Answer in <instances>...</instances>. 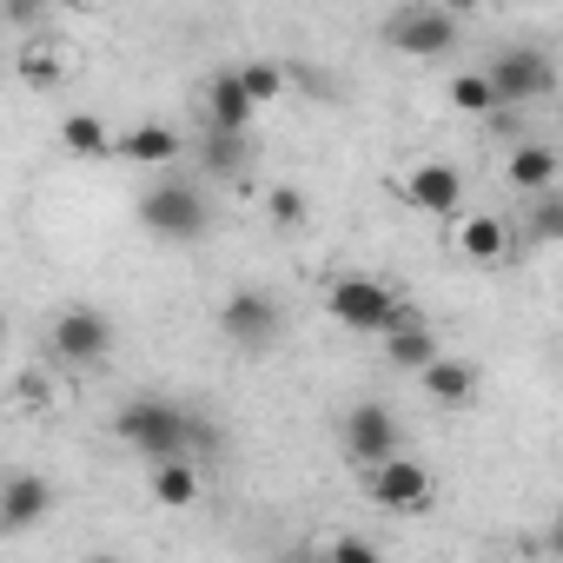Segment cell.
<instances>
[{"label":"cell","instance_id":"6da1fadb","mask_svg":"<svg viewBox=\"0 0 563 563\" xmlns=\"http://www.w3.org/2000/svg\"><path fill=\"white\" fill-rule=\"evenodd\" d=\"M113 438L126 451H140L146 464H173V457H192L199 444H219V431L206 418H192L186 405L173 398H133L113 411Z\"/></svg>","mask_w":563,"mask_h":563},{"label":"cell","instance_id":"484cf974","mask_svg":"<svg viewBox=\"0 0 563 563\" xmlns=\"http://www.w3.org/2000/svg\"><path fill=\"white\" fill-rule=\"evenodd\" d=\"M21 74H27V80H41V87H47V80H60V60H47V47H34V54H27V60H21Z\"/></svg>","mask_w":563,"mask_h":563},{"label":"cell","instance_id":"d6986e66","mask_svg":"<svg viewBox=\"0 0 563 563\" xmlns=\"http://www.w3.org/2000/svg\"><path fill=\"white\" fill-rule=\"evenodd\" d=\"M153 497H159L166 510H192V504H199V464H192V457L153 464Z\"/></svg>","mask_w":563,"mask_h":563},{"label":"cell","instance_id":"83f0119b","mask_svg":"<svg viewBox=\"0 0 563 563\" xmlns=\"http://www.w3.org/2000/svg\"><path fill=\"white\" fill-rule=\"evenodd\" d=\"M543 550H550V556H563V517H556V523L543 530Z\"/></svg>","mask_w":563,"mask_h":563},{"label":"cell","instance_id":"5bb4252c","mask_svg":"<svg viewBox=\"0 0 563 563\" xmlns=\"http://www.w3.org/2000/svg\"><path fill=\"white\" fill-rule=\"evenodd\" d=\"M457 252H464L471 265H504V258H510V225H504V212H464V219H457Z\"/></svg>","mask_w":563,"mask_h":563},{"label":"cell","instance_id":"f546056e","mask_svg":"<svg viewBox=\"0 0 563 563\" xmlns=\"http://www.w3.org/2000/svg\"><path fill=\"white\" fill-rule=\"evenodd\" d=\"M306 563H332V556H306Z\"/></svg>","mask_w":563,"mask_h":563},{"label":"cell","instance_id":"603a6c76","mask_svg":"<svg viewBox=\"0 0 563 563\" xmlns=\"http://www.w3.org/2000/svg\"><path fill=\"white\" fill-rule=\"evenodd\" d=\"M306 212H312V199H306L299 186H265V219H272L278 232H299Z\"/></svg>","mask_w":563,"mask_h":563},{"label":"cell","instance_id":"e0dca14e","mask_svg":"<svg viewBox=\"0 0 563 563\" xmlns=\"http://www.w3.org/2000/svg\"><path fill=\"white\" fill-rule=\"evenodd\" d=\"M385 358H391L398 372H418V378H424V372L444 358V345H438V332H431L424 319H411L405 332H391V339H385Z\"/></svg>","mask_w":563,"mask_h":563},{"label":"cell","instance_id":"4316f807","mask_svg":"<svg viewBox=\"0 0 563 563\" xmlns=\"http://www.w3.org/2000/svg\"><path fill=\"white\" fill-rule=\"evenodd\" d=\"M34 21H41L34 0H8V27H34Z\"/></svg>","mask_w":563,"mask_h":563},{"label":"cell","instance_id":"ac0fdd59","mask_svg":"<svg viewBox=\"0 0 563 563\" xmlns=\"http://www.w3.org/2000/svg\"><path fill=\"white\" fill-rule=\"evenodd\" d=\"M60 146H67L74 159H107V153H120V140L107 133L100 113H67V120H60Z\"/></svg>","mask_w":563,"mask_h":563},{"label":"cell","instance_id":"9a60e30c","mask_svg":"<svg viewBox=\"0 0 563 563\" xmlns=\"http://www.w3.org/2000/svg\"><path fill=\"white\" fill-rule=\"evenodd\" d=\"M179 153H186V140H179L173 126L140 120L133 133H120V153H113V159H126V166H173Z\"/></svg>","mask_w":563,"mask_h":563},{"label":"cell","instance_id":"8fae6325","mask_svg":"<svg viewBox=\"0 0 563 563\" xmlns=\"http://www.w3.org/2000/svg\"><path fill=\"white\" fill-rule=\"evenodd\" d=\"M252 120H258V107H252V93H245V80H239V67H219L212 80H206V126L212 133H252Z\"/></svg>","mask_w":563,"mask_h":563},{"label":"cell","instance_id":"7c38bea8","mask_svg":"<svg viewBox=\"0 0 563 563\" xmlns=\"http://www.w3.org/2000/svg\"><path fill=\"white\" fill-rule=\"evenodd\" d=\"M54 510V484L47 477H34V471H14L8 484H0V530H34L41 517Z\"/></svg>","mask_w":563,"mask_h":563},{"label":"cell","instance_id":"9c48e42d","mask_svg":"<svg viewBox=\"0 0 563 563\" xmlns=\"http://www.w3.org/2000/svg\"><path fill=\"white\" fill-rule=\"evenodd\" d=\"M339 438H345V451L365 464V471H378V464H391L398 457V418H391V405H352L345 418H339Z\"/></svg>","mask_w":563,"mask_h":563},{"label":"cell","instance_id":"f1b7e54d","mask_svg":"<svg viewBox=\"0 0 563 563\" xmlns=\"http://www.w3.org/2000/svg\"><path fill=\"white\" fill-rule=\"evenodd\" d=\"M93 563H126V556H93Z\"/></svg>","mask_w":563,"mask_h":563},{"label":"cell","instance_id":"3957f363","mask_svg":"<svg viewBox=\"0 0 563 563\" xmlns=\"http://www.w3.org/2000/svg\"><path fill=\"white\" fill-rule=\"evenodd\" d=\"M133 212H140V225H146L153 239H166V245H192V239H206V225H212V206H206V192H199L192 179H159V186H146V192L133 199Z\"/></svg>","mask_w":563,"mask_h":563},{"label":"cell","instance_id":"44dd1931","mask_svg":"<svg viewBox=\"0 0 563 563\" xmlns=\"http://www.w3.org/2000/svg\"><path fill=\"white\" fill-rule=\"evenodd\" d=\"M239 80H245L252 107H278V100H286L292 67H286V60H239Z\"/></svg>","mask_w":563,"mask_h":563},{"label":"cell","instance_id":"277c9868","mask_svg":"<svg viewBox=\"0 0 563 563\" xmlns=\"http://www.w3.org/2000/svg\"><path fill=\"white\" fill-rule=\"evenodd\" d=\"M385 47L391 54H411V60H444V54H457V41H464V21L451 14V8H438V0H411V8H391L385 14Z\"/></svg>","mask_w":563,"mask_h":563},{"label":"cell","instance_id":"8992f818","mask_svg":"<svg viewBox=\"0 0 563 563\" xmlns=\"http://www.w3.org/2000/svg\"><path fill=\"white\" fill-rule=\"evenodd\" d=\"M278 299L272 292H258V286H239V292H225V306H219V332L239 345V352H265L272 339H278Z\"/></svg>","mask_w":563,"mask_h":563},{"label":"cell","instance_id":"2e32d148","mask_svg":"<svg viewBox=\"0 0 563 563\" xmlns=\"http://www.w3.org/2000/svg\"><path fill=\"white\" fill-rule=\"evenodd\" d=\"M424 398H431V405H451V411L471 405V398H477V365L457 358V352H444V358L424 372Z\"/></svg>","mask_w":563,"mask_h":563},{"label":"cell","instance_id":"7a4b0ae2","mask_svg":"<svg viewBox=\"0 0 563 563\" xmlns=\"http://www.w3.org/2000/svg\"><path fill=\"white\" fill-rule=\"evenodd\" d=\"M325 312L345 325V332H358V339H391V332H405L418 312L385 286V278H372V272H345V278H332L325 286Z\"/></svg>","mask_w":563,"mask_h":563},{"label":"cell","instance_id":"cb8c5ba5","mask_svg":"<svg viewBox=\"0 0 563 563\" xmlns=\"http://www.w3.org/2000/svg\"><path fill=\"white\" fill-rule=\"evenodd\" d=\"M530 239H563V199L556 192L530 199Z\"/></svg>","mask_w":563,"mask_h":563},{"label":"cell","instance_id":"4fadbf2b","mask_svg":"<svg viewBox=\"0 0 563 563\" xmlns=\"http://www.w3.org/2000/svg\"><path fill=\"white\" fill-rule=\"evenodd\" d=\"M556 173H563V159H556L550 140H517L510 159H504V179H510L517 192H530V199H543V192L556 186Z\"/></svg>","mask_w":563,"mask_h":563},{"label":"cell","instance_id":"d4e9b609","mask_svg":"<svg viewBox=\"0 0 563 563\" xmlns=\"http://www.w3.org/2000/svg\"><path fill=\"white\" fill-rule=\"evenodd\" d=\"M325 556H332V563H385V556H378V543H372V537H352V530H345V537H332V543H325Z\"/></svg>","mask_w":563,"mask_h":563},{"label":"cell","instance_id":"30bf717a","mask_svg":"<svg viewBox=\"0 0 563 563\" xmlns=\"http://www.w3.org/2000/svg\"><path fill=\"white\" fill-rule=\"evenodd\" d=\"M398 192H405L418 212H438V219H464V173H457L451 159H418V166L398 179Z\"/></svg>","mask_w":563,"mask_h":563},{"label":"cell","instance_id":"5b68a950","mask_svg":"<svg viewBox=\"0 0 563 563\" xmlns=\"http://www.w3.org/2000/svg\"><path fill=\"white\" fill-rule=\"evenodd\" d=\"M490 87H497V100L504 107H530V100H550V87H556V67H550V54H537V47H504V54H490Z\"/></svg>","mask_w":563,"mask_h":563},{"label":"cell","instance_id":"ffe728a7","mask_svg":"<svg viewBox=\"0 0 563 563\" xmlns=\"http://www.w3.org/2000/svg\"><path fill=\"white\" fill-rule=\"evenodd\" d=\"M245 159H252V146L239 140V133H199V166L212 173V179H232V173H245Z\"/></svg>","mask_w":563,"mask_h":563},{"label":"cell","instance_id":"ba28073f","mask_svg":"<svg viewBox=\"0 0 563 563\" xmlns=\"http://www.w3.org/2000/svg\"><path fill=\"white\" fill-rule=\"evenodd\" d=\"M365 497H372L378 510H398V517H411V510H431L438 484H431V471H424L418 457H391V464L365 471Z\"/></svg>","mask_w":563,"mask_h":563},{"label":"cell","instance_id":"7402d4cb","mask_svg":"<svg viewBox=\"0 0 563 563\" xmlns=\"http://www.w3.org/2000/svg\"><path fill=\"white\" fill-rule=\"evenodd\" d=\"M451 107H457V113H471V120H490V113H504V100H497V87H490V74H484V67L451 80Z\"/></svg>","mask_w":563,"mask_h":563},{"label":"cell","instance_id":"52a82bcc","mask_svg":"<svg viewBox=\"0 0 563 563\" xmlns=\"http://www.w3.org/2000/svg\"><path fill=\"white\" fill-rule=\"evenodd\" d=\"M47 345H54L60 365H100V358L113 352V319L93 312V306H67V312H54Z\"/></svg>","mask_w":563,"mask_h":563}]
</instances>
